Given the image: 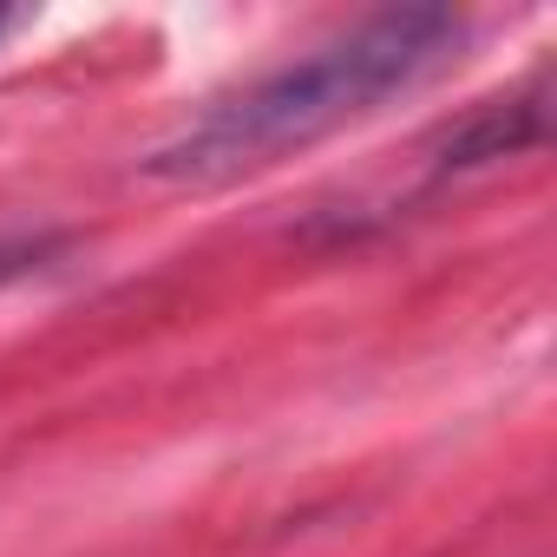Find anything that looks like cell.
Masks as SVG:
<instances>
[{
	"instance_id": "7a4b0ae2",
	"label": "cell",
	"mask_w": 557,
	"mask_h": 557,
	"mask_svg": "<svg viewBox=\"0 0 557 557\" xmlns=\"http://www.w3.org/2000/svg\"><path fill=\"white\" fill-rule=\"evenodd\" d=\"M544 145V92H524V99H498L485 106L479 119H466L446 145H440V164L446 171H472V164H492V158H518Z\"/></svg>"
},
{
	"instance_id": "6da1fadb",
	"label": "cell",
	"mask_w": 557,
	"mask_h": 557,
	"mask_svg": "<svg viewBox=\"0 0 557 557\" xmlns=\"http://www.w3.org/2000/svg\"><path fill=\"white\" fill-rule=\"evenodd\" d=\"M453 40H459L453 8H387V14L361 21L355 34H342L335 47L269 73L262 86L223 99L216 112H203L177 138L151 145L138 158V171L151 184H171V190L243 184L269 164L335 138L342 125L368 119L381 99L407 92L413 79H426Z\"/></svg>"
},
{
	"instance_id": "3957f363",
	"label": "cell",
	"mask_w": 557,
	"mask_h": 557,
	"mask_svg": "<svg viewBox=\"0 0 557 557\" xmlns=\"http://www.w3.org/2000/svg\"><path fill=\"white\" fill-rule=\"evenodd\" d=\"M53 256H60V236H0V289L34 275V269H47Z\"/></svg>"
},
{
	"instance_id": "277c9868",
	"label": "cell",
	"mask_w": 557,
	"mask_h": 557,
	"mask_svg": "<svg viewBox=\"0 0 557 557\" xmlns=\"http://www.w3.org/2000/svg\"><path fill=\"white\" fill-rule=\"evenodd\" d=\"M0 27H8V14H0Z\"/></svg>"
}]
</instances>
